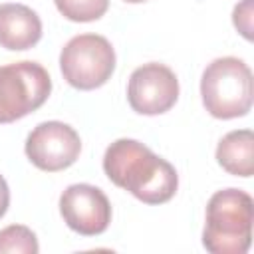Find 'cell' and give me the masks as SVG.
I'll list each match as a JSON object with an SVG mask.
<instances>
[{
  "label": "cell",
  "mask_w": 254,
  "mask_h": 254,
  "mask_svg": "<svg viewBox=\"0 0 254 254\" xmlns=\"http://www.w3.org/2000/svg\"><path fill=\"white\" fill-rule=\"evenodd\" d=\"M107 179L145 204H163L179 189L175 167L135 139L113 141L103 155Z\"/></svg>",
  "instance_id": "1"
},
{
  "label": "cell",
  "mask_w": 254,
  "mask_h": 254,
  "mask_svg": "<svg viewBox=\"0 0 254 254\" xmlns=\"http://www.w3.org/2000/svg\"><path fill=\"white\" fill-rule=\"evenodd\" d=\"M254 202L242 189L216 190L208 204L202 246L212 254H244L252 244Z\"/></svg>",
  "instance_id": "2"
},
{
  "label": "cell",
  "mask_w": 254,
  "mask_h": 254,
  "mask_svg": "<svg viewBox=\"0 0 254 254\" xmlns=\"http://www.w3.org/2000/svg\"><path fill=\"white\" fill-rule=\"evenodd\" d=\"M204 109L216 119L244 117L252 109L254 79L250 67L240 58L212 60L200 77Z\"/></svg>",
  "instance_id": "3"
},
{
  "label": "cell",
  "mask_w": 254,
  "mask_h": 254,
  "mask_svg": "<svg viewBox=\"0 0 254 254\" xmlns=\"http://www.w3.org/2000/svg\"><path fill=\"white\" fill-rule=\"evenodd\" d=\"M52 93L44 65L24 60L0 65V123H12L40 109Z\"/></svg>",
  "instance_id": "4"
},
{
  "label": "cell",
  "mask_w": 254,
  "mask_h": 254,
  "mask_svg": "<svg viewBox=\"0 0 254 254\" xmlns=\"http://www.w3.org/2000/svg\"><path fill=\"white\" fill-rule=\"evenodd\" d=\"M64 79L81 91H91L107 83L115 71V50L99 34L73 36L60 54Z\"/></svg>",
  "instance_id": "5"
},
{
  "label": "cell",
  "mask_w": 254,
  "mask_h": 254,
  "mask_svg": "<svg viewBox=\"0 0 254 254\" xmlns=\"http://www.w3.org/2000/svg\"><path fill=\"white\" fill-rule=\"evenodd\" d=\"M24 151L40 171L58 173L77 161L81 153V139L67 123L44 121L30 131Z\"/></svg>",
  "instance_id": "6"
},
{
  "label": "cell",
  "mask_w": 254,
  "mask_h": 254,
  "mask_svg": "<svg viewBox=\"0 0 254 254\" xmlns=\"http://www.w3.org/2000/svg\"><path fill=\"white\" fill-rule=\"evenodd\" d=\"M179 99V79L175 71L159 62L139 65L127 83V101L139 115H161Z\"/></svg>",
  "instance_id": "7"
},
{
  "label": "cell",
  "mask_w": 254,
  "mask_h": 254,
  "mask_svg": "<svg viewBox=\"0 0 254 254\" xmlns=\"http://www.w3.org/2000/svg\"><path fill=\"white\" fill-rule=\"evenodd\" d=\"M60 214L64 222L81 236H97L111 222V202L105 192L93 185H69L60 196Z\"/></svg>",
  "instance_id": "8"
},
{
  "label": "cell",
  "mask_w": 254,
  "mask_h": 254,
  "mask_svg": "<svg viewBox=\"0 0 254 254\" xmlns=\"http://www.w3.org/2000/svg\"><path fill=\"white\" fill-rule=\"evenodd\" d=\"M42 38V20L26 4H0V46L10 52L34 48Z\"/></svg>",
  "instance_id": "9"
},
{
  "label": "cell",
  "mask_w": 254,
  "mask_h": 254,
  "mask_svg": "<svg viewBox=\"0 0 254 254\" xmlns=\"http://www.w3.org/2000/svg\"><path fill=\"white\" fill-rule=\"evenodd\" d=\"M218 165L234 177H252L254 173V135L250 129L226 133L216 147Z\"/></svg>",
  "instance_id": "10"
},
{
  "label": "cell",
  "mask_w": 254,
  "mask_h": 254,
  "mask_svg": "<svg viewBox=\"0 0 254 254\" xmlns=\"http://www.w3.org/2000/svg\"><path fill=\"white\" fill-rule=\"evenodd\" d=\"M38 238L28 226L10 224L0 230V254H38Z\"/></svg>",
  "instance_id": "11"
},
{
  "label": "cell",
  "mask_w": 254,
  "mask_h": 254,
  "mask_svg": "<svg viewBox=\"0 0 254 254\" xmlns=\"http://www.w3.org/2000/svg\"><path fill=\"white\" fill-rule=\"evenodd\" d=\"M54 2L58 12L71 22L99 20L109 8V0H54Z\"/></svg>",
  "instance_id": "12"
},
{
  "label": "cell",
  "mask_w": 254,
  "mask_h": 254,
  "mask_svg": "<svg viewBox=\"0 0 254 254\" xmlns=\"http://www.w3.org/2000/svg\"><path fill=\"white\" fill-rule=\"evenodd\" d=\"M252 14H254V0H242L232 10L234 28L246 38L252 40Z\"/></svg>",
  "instance_id": "13"
},
{
  "label": "cell",
  "mask_w": 254,
  "mask_h": 254,
  "mask_svg": "<svg viewBox=\"0 0 254 254\" xmlns=\"http://www.w3.org/2000/svg\"><path fill=\"white\" fill-rule=\"evenodd\" d=\"M8 204H10V189H8L6 179L0 175V218L6 214Z\"/></svg>",
  "instance_id": "14"
},
{
  "label": "cell",
  "mask_w": 254,
  "mask_h": 254,
  "mask_svg": "<svg viewBox=\"0 0 254 254\" xmlns=\"http://www.w3.org/2000/svg\"><path fill=\"white\" fill-rule=\"evenodd\" d=\"M125 2H129V4H141V2H147V0H125Z\"/></svg>",
  "instance_id": "15"
}]
</instances>
